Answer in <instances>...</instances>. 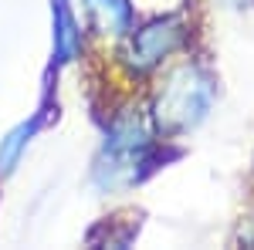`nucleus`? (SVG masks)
<instances>
[{
	"label": "nucleus",
	"mask_w": 254,
	"mask_h": 250,
	"mask_svg": "<svg viewBox=\"0 0 254 250\" xmlns=\"http://www.w3.org/2000/svg\"><path fill=\"white\" fill-rule=\"evenodd\" d=\"M214 78L203 64L196 61H183L166 75V85L156 95V122L163 129H190L210 112L214 105Z\"/></svg>",
	"instance_id": "obj_1"
},
{
	"label": "nucleus",
	"mask_w": 254,
	"mask_h": 250,
	"mask_svg": "<svg viewBox=\"0 0 254 250\" xmlns=\"http://www.w3.org/2000/svg\"><path fill=\"white\" fill-rule=\"evenodd\" d=\"M126 44H122V58L132 71H153L163 61L176 54L183 44H187V20L176 17V14H166V17H153L142 27H132L126 34Z\"/></svg>",
	"instance_id": "obj_2"
},
{
	"label": "nucleus",
	"mask_w": 254,
	"mask_h": 250,
	"mask_svg": "<svg viewBox=\"0 0 254 250\" xmlns=\"http://www.w3.org/2000/svg\"><path fill=\"white\" fill-rule=\"evenodd\" d=\"M38 129H41V115H34V118H27V122H20V125H14L10 132L0 139V173H10L20 162V155L31 146V139L38 135Z\"/></svg>",
	"instance_id": "obj_5"
},
{
	"label": "nucleus",
	"mask_w": 254,
	"mask_h": 250,
	"mask_svg": "<svg viewBox=\"0 0 254 250\" xmlns=\"http://www.w3.org/2000/svg\"><path fill=\"white\" fill-rule=\"evenodd\" d=\"M81 54V27L75 14L68 10V0L55 3V58L58 64H68Z\"/></svg>",
	"instance_id": "obj_4"
},
{
	"label": "nucleus",
	"mask_w": 254,
	"mask_h": 250,
	"mask_svg": "<svg viewBox=\"0 0 254 250\" xmlns=\"http://www.w3.org/2000/svg\"><path fill=\"white\" fill-rule=\"evenodd\" d=\"M85 14H88L92 31L102 38H126L136 27L132 0H85Z\"/></svg>",
	"instance_id": "obj_3"
}]
</instances>
